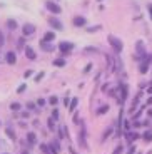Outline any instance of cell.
<instances>
[{
	"mask_svg": "<svg viewBox=\"0 0 152 154\" xmlns=\"http://www.w3.org/2000/svg\"><path fill=\"white\" fill-rule=\"evenodd\" d=\"M147 104H152V99H149V100H147Z\"/></svg>",
	"mask_w": 152,
	"mask_h": 154,
	"instance_id": "cell-25",
	"label": "cell"
},
{
	"mask_svg": "<svg viewBox=\"0 0 152 154\" xmlns=\"http://www.w3.org/2000/svg\"><path fill=\"white\" fill-rule=\"evenodd\" d=\"M25 55H27V59H30V60H35V59H37V55H35L32 47H25Z\"/></svg>",
	"mask_w": 152,
	"mask_h": 154,
	"instance_id": "cell-5",
	"label": "cell"
},
{
	"mask_svg": "<svg viewBox=\"0 0 152 154\" xmlns=\"http://www.w3.org/2000/svg\"><path fill=\"white\" fill-rule=\"evenodd\" d=\"M27 141H29L30 144H35L37 143V136H35L34 132H29V134H27Z\"/></svg>",
	"mask_w": 152,
	"mask_h": 154,
	"instance_id": "cell-10",
	"label": "cell"
},
{
	"mask_svg": "<svg viewBox=\"0 0 152 154\" xmlns=\"http://www.w3.org/2000/svg\"><path fill=\"white\" fill-rule=\"evenodd\" d=\"M22 154H29V152H27V151H23V152H22Z\"/></svg>",
	"mask_w": 152,
	"mask_h": 154,
	"instance_id": "cell-27",
	"label": "cell"
},
{
	"mask_svg": "<svg viewBox=\"0 0 152 154\" xmlns=\"http://www.w3.org/2000/svg\"><path fill=\"white\" fill-rule=\"evenodd\" d=\"M7 27L10 29V30H15V29H17V22H15V20H12V19H8L7 20Z\"/></svg>",
	"mask_w": 152,
	"mask_h": 154,
	"instance_id": "cell-12",
	"label": "cell"
},
{
	"mask_svg": "<svg viewBox=\"0 0 152 154\" xmlns=\"http://www.w3.org/2000/svg\"><path fill=\"white\" fill-rule=\"evenodd\" d=\"M75 106H77V99H74L72 104H70V111H74V109H75Z\"/></svg>",
	"mask_w": 152,
	"mask_h": 154,
	"instance_id": "cell-19",
	"label": "cell"
},
{
	"mask_svg": "<svg viewBox=\"0 0 152 154\" xmlns=\"http://www.w3.org/2000/svg\"><path fill=\"white\" fill-rule=\"evenodd\" d=\"M49 102H50V104H57V97H50Z\"/></svg>",
	"mask_w": 152,
	"mask_h": 154,
	"instance_id": "cell-20",
	"label": "cell"
},
{
	"mask_svg": "<svg viewBox=\"0 0 152 154\" xmlns=\"http://www.w3.org/2000/svg\"><path fill=\"white\" fill-rule=\"evenodd\" d=\"M35 32V25H32V23H25L23 25V35H32Z\"/></svg>",
	"mask_w": 152,
	"mask_h": 154,
	"instance_id": "cell-1",
	"label": "cell"
},
{
	"mask_svg": "<svg viewBox=\"0 0 152 154\" xmlns=\"http://www.w3.org/2000/svg\"><path fill=\"white\" fill-rule=\"evenodd\" d=\"M52 119H59V112H57V109H53V112H52Z\"/></svg>",
	"mask_w": 152,
	"mask_h": 154,
	"instance_id": "cell-18",
	"label": "cell"
},
{
	"mask_svg": "<svg viewBox=\"0 0 152 154\" xmlns=\"http://www.w3.org/2000/svg\"><path fill=\"white\" fill-rule=\"evenodd\" d=\"M47 8H49L50 12H53V14H60V7H59L57 4H53V2H47Z\"/></svg>",
	"mask_w": 152,
	"mask_h": 154,
	"instance_id": "cell-2",
	"label": "cell"
},
{
	"mask_svg": "<svg viewBox=\"0 0 152 154\" xmlns=\"http://www.w3.org/2000/svg\"><path fill=\"white\" fill-rule=\"evenodd\" d=\"M141 72H147V66H145V64H142V66H141Z\"/></svg>",
	"mask_w": 152,
	"mask_h": 154,
	"instance_id": "cell-22",
	"label": "cell"
},
{
	"mask_svg": "<svg viewBox=\"0 0 152 154\" xmlns=\"http://www.w3.org/2000/svg\"><path fill=\"white\" fill-rule=\"evenodd\" d=\"M53 64H55V66H64V64H65V60H64V59H59V60H55Z\"/></svg>",
	"mask_w": 152,
	"mask_h": 154,
	"instance_id": "cell-16",
	"label": "cell"
},
{
	"mask_svg": "<svg viewBox=\"0 0 152 154\" xmlns=\"http://www.w3.org/2000/svg\"><path fill=\"white\" fill-rule=\"evenodd\" d=\"M49 147L52 149V154H59V152H60V144H59V141H52Z\"/></svg>",
	"mask_w": 152,
	"mask_h": 154,
	"instance_id": "cell-4",
	"label": "cell"
},
{
	"mask_svg": "<svg viewBox=\"0 0 152 154\" xmlns=\"http://www.w3.org/2000/svg\"><path fill=\"white\" fill-rule=\"evenodd\" d=\"M49 127H50V129H53V121H52V119L49 121Z\"/></svg>",
	"mask_w": 152,
	"mask_h": 154,
	"instance_id": "cell-24",
	"label": "cell"
},
{
	"mask_svg": "<svg viewBox=\"0 0 152 154\" xmlns=\"http://www.w3.org/2000/svg\"><path fill=\"white\" fill-rule=\"evenodd\" d=\"M72 49H74V44H70V42H62L60 44L62 52H68V50H72Z\"/></svg>",
	"mask_w": 152,
	"mask_h": 154,
	"instance_id": "cell-7",
	"label": "cell"
},
{
	"mask_svg": "<svg viewBox=\"0 0 152 154\" xmlns=\"http://www.w3.org/2000/svg\"><path fill=\"white\" fill-rule=\"evenodd\" d=\"M40 47H42L45 52H50V50H53V45H49V42H45V40H42V42H40Z\"/></svg>",
	"mask_w": 152,
	"mask_h": 154,
	"instance_id": "cell-9",
	"label": "cell"
},
{
	"mask_svg": "<svg viewBox=\"0 0 152 154\" xmlns=\"http://www.w3.org/2000/svg\"><path fill=\"white\" fill-rule=\"evenodd\" d=\"M10 109H12V111H20V104H19V102H12Z\"/></svg>",
	"mask_w": 152,
	"mask_h": 154,
	"instance_id": "cell-15",
	"label": "cell"
},
{
	"mask_svg": "<svg viewBox=\"0 0 152 154\" xmlns=\"http://www.w3.org/2000/svg\"><path fill=\"white\" fill-rule=\"evenodd\" d=\"M109 40L112 42V45L115 47V50H120V49H122V42H120V40H117L115 37H112V35H110V37H109Z\"/></svg>",
	"mask_w": 152,
	"mask_h": 154,
	"instance_id": "cell-6",
	"label": "cell"
},
{
	"mask_svg": "<svg viewBox=\"0 0 152 154\" xmlns=\"http://www.w3.org/2000/svg\"><path fill=\"white\" fill-rule=\"evenodd\" d=\"M74 23H75V25H85V19L84 17H75V19H74Z\"/></svg>",
	"mask_w": 152,
	"mask_h": 154,
	"instance_id": "cell-14",
	"label": "cell"
},
{
	"mask_svg": "<svg viewBox=\"0 0 152 154\" xmlns=\"http://www.w3.org/2000/svg\"><path fill=\"white\" fill-rule=\"evenodd\" d=\"M144 139H145V141H152V134H147V132H145Z\"/></svg>",
	"mask_w": 152,
	"mask_h": 154,
	"instance_id": "cell-21",
	"label": "cell"
},
{
	"mask_svg": "<svg viewBox=\"0 0 152 154\" xmlns=\"http://www.w3.org/2000/svg\"><path fill=\"white\" fill-rule=\"evenodd\" d=\"M53 38H55V34H53V32H47V34L44 35V40H45V42H50Z\"/></svg>",
	"mask_w": 152,
	"mask_h": 154,
	"instance_id": "cell-13",
	"label": "cell"
},
{
	"mask_svg": "<svg viewBox=\"0 0 152 154\" xmlns=\"http://www.w3.org/2000/svg\"><path fill=\"white\" fill-rule=\"evenodd\" d=\"M149 10H150V14H152V5H150V7H149Z\"/></svg>",
	"mask_w": 152,
	"mask_h": 154,
	"instance_id": "cell-26",
	"label": "cell"
},
{
	"mask_svg": "<svg viewBox=\"0 0 152 154\" xmlns=\"http://www.w3.org/2000/svg\"><path fill=\"white\" fill-rule=\"evenodd\" d=\"M120 152H122V146H119L117 149H115V152H114V154H120Z\"/></svg>",
	"mask_w": 152,
	"mask_h": 154,
	"instance_id": "cell-23",
	"label": "cell"
},
{
	"mask_svg": "<svg viewBox=\"0 0 152 154\" xmlns=\"http://www.w3.org/2000/svg\"><path fill=\"white\" fill-rule=\"evenodd\" d=\"M49 23L52 25L53 29H57V30H62V23L59 22L57 19H49Z\"/></svg>",
	"mask_w": 152,
	"mask_h": 154,
	"instance_id": "cell-8",
	"label": "cell"
},
{
	"mask_svg": "<svg viewBox=\"0 0 152 154\" xmlns=\"http://www.w3.org/2000/svg\"><path fill=\"white\" fill-rule=\"evenodd\" d=\"M5 57H7V59H5V60H7V64H10V66L17 62V55H15V52H7V55H5Z\"/></svg>",
	"mask_w": 152,
	"mask_h": 154,
	"instance_id": "cell-3",
	"label": "cell"
},
{
	"mask_svg": "<svg viewBox=\"0 0 152 154\" xmlns=\"http://www.w3.org/2000/svg\"><path fill=\"white\" fill-rule=\"evenodd\" d=\"M5 134L8 136V139H12V141H15V132L12 131V127H7V129H5Z\"/></svg>",
	"mask_w": 152,
	"mask_h": 154,
	"instance_id": "cell-11",
	"label": "cell"
},
{
	"mask_svg": "<svg viewBox=\"0 0 152 154\" xmlns=\"http://www.w3.org/2000/svg\"><path fill=\"white\" fill-rule=\"evenodd\" d=\"M4 44H5V37H4V34L0 32V47L4 45Z\"/></svg>",
	"mask_w": 152,
	"mask_h": 154,
	"instance_id": "cell-17",
	"label": "cell"
}]
</instances>
